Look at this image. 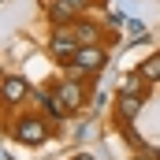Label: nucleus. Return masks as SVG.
I'll use <instances>...</instances> for the list:
<instances>
[{
  "label": "nucleus",
  "mask_w": 160,
  "mask_h": 160,
  "mask_svg": "<svg viewBox=\"0 0 160 160\" xmlns=\"http://www.w3.org/2000/svg\"><path fill=\"white\" fill-rule=\"evenodd\" d=\"M67 34L78 41V45H97V26H89V22H75V26H67Z\"/></svg>",
  "instance_id": "nucleus-7"
},
{
  "label": "nucleus",
  "mask_w": 160,
  "mask_h": 160,
  "mask_svg": "<svg viewBox=\"0 0 160 160\" xmlns=\"http://www.w3.org/2000/svg\"><path fill=\"white\" fill-rule=\"evenodd\" d=\"M75 160H93V157H89V153H82V157H75Z\"/></svg>",
  "instance_id": "nucleus-13"
},
{
  "label": "nucleus",
  "mask_w": 160,
  "mask_h": 160,
  "mask_svg": "<svg viewBox=\"0 0 160 160\" xmlns=\"http://www.w3.org/2000/svg\"><path fill=\"white\" fill-rule=\"evenodd\" d=\"M75 71H86V75H93V71H101V63H104V48H97V45H78V52H75Z\"/></svg>",
  "instance_id": "nucleus-1"
},
{
  "label": "nucleus",
  "mask_w": 160,
  "mask_h": 160,
  "mask_svg": "<svg viewBox=\"0 0 160 160\" xmlns=\"http://www.w3.org/2000/svg\"><path fill=\"white\" fill-rule=\"evenodd\" d=\"M4 101L8 104H19L22 97H26V78H19V75H11V78H4Z\"/></svg>",
  "instance_id": "nucleus-5"
},
{
  "label": "nucleus",
  "mask_w": 160,
  "mask_h": 160,
  "mask_svg": "<svg viewBox=\"0 0 160 160\" xmlns=\"http://www.w3.org/2000/svg\"><path fill=\"white\" fill-rule=\"evenodd\" d=\"M15 138H19V142H26V145H41V142L48 138V130H45V123H41V119H19Z\"/></svg>",
  "instance_id": "nucleus-2"
},
{
  "label": "nucleus",
  "mask_w": 160,
  "mask_h": 160,
  "mask_svg": "<svg viewBox=\"0 0 160 160\" xmlns=\"http://www.w3.org/2000/svg\"><path fill=\"white\" fill-rule=\"evenodd\" d=\"M56 97L63 101L67 112H78V108H82V86H78V82H63V86L56 89Z\"/></svg>",
  "instance_id": "nucleus-4"
},
{
  "label": "nucleus",
  "mask_w": 160,
  "mask_h": 160,
  "mask_svg": "<svg viewBox=\"0 0 160 160\" xmlns=\"http://www.w3.org/2000/svg\"><path fill=\"white\" fill-rule=\"evenodd\" d=\"M127 26H130V38H134V41H142V38H149V30H145V26H142V22H127Z\"/></svg>",
  "instance_id": "nucleus-11"
},
{
  "label": "nucleus",
  "mask_w": 160,
  "mask_h": 160,
  "mask_svg": "<svg viewBox=\"0 0 160 160\" xmlns=\"http://www.w3.org/2000/svg\"><path fill=\"white\" fill-rule=\"evenodd\" d=\"M63 4H67L71 11H82V8H86V0H63Z\"/></svg>",
  "instance_id": "nucleus-12"
},
{
  "label": "nucleus",
  "mask_w": 160,
  "mask_h": 160,
  "mask_svg": "<svg viewBox=\"0 0 160 160\" xmlns=\"http://www.w3.org/2000/svg\"><path fill=\"white\" fill-rule=\"evenodd\" d=\"M142 104H145V97H142V93H119V116H123L127 123L142 112Z\"/></svg>",
  "instance_id": "nucleus-6"
},
{
  "label": "nucleus",
  "mask_w": 160,
  "mask_h": 160,
  "mask_svg": "<svg viewBox=\"0 0 160 160\" xmlns=\"http://www.w3.org/2000/svg\"><path fill=\"white\" fill-rule=\"evenodd\" d=\"M138 75H142L145 82H160V56H149V60L138 67Z\"/></svg>",
  "instance_id": "nucleus-8"
},
{
  "label": "nucleus",
  "mask_w": 160,
  "mask_h": 160,
  "mask_svg": "<svg viewBox=\"0 0 160 160\" xmlns=\"http://www.w3.org/2000/svg\"><path fill=\"white\" fill-rule=\"evenodd\" d=\"M52 52H56L60 60H75V52H78V41L67 34V26H63V30H56V38H52Z\"/></svg>",
  "instance_id": "nucleus-3"
},
{
  "label": "nucleus",
  "mask_w": 160,
  "mask_h": 160,
  "mask_svg": "<svg viewBox=\"0 0 160 160\" xmlns=\"http://www.w3.org/2000/svg\"><path fill=\"white\" fill-rule=\"evenodd\" d=\"M142 86H149V82L142 78V75H130V78L123 82V93H142V97H145V89H142Z\"/></svg>",
  "instance_id": "nucleus-9"
},
{
  "label": "nucleus",
  "mask_w": 160,
  "mask_h": 160,
  "mask_svg": "<svg viewBox=\"0 0 160 160\" xmlns=\"http://www.w3.org/2000/svg\"><path fill=\"white\" fill-rule=\"evenodd\" d=\"M48 15H52V19H56V22H67V19H71V15H75V11H71V8H67V4H63V0H56V4H52V11H48Z\"/></svg>",
  "instance_id": "nucleus-10"
}]
</instances>
